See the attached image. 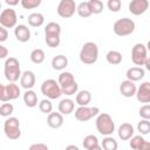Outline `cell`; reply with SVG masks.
<instances>
[{
    "label": "cell",
    "instance_id": "obj_1",
    "mask_svg": "<svg viewBox=\"0 0 150 150\" xmlns=\"http://www.w3.org/2000/svg\"><path fill=\"white\" fill-rule=\"evenodd\" d=\"M61 26L57 22H49L45 27V41L48 47L56 48L61 42Z\"/></svg>",
    "mask_w": 150,
    "mask_h": 150
},
{
    "label": "cell",
    "instance_id": "obj_2",
    "mask_svg": "<svg viewBox=\"0 0 150 150\" xmlns=\"http://www.w3.org/2000/svg\"><path fill=\"white\" fill-rule=\"evenodd\" d=\"M80 61L84 64H93L98 59V47L95 42H86L80 50Z\"/></svg>",
    "mask_w": 150,
    "mask_h": 150
},
{
    "label": "cell",
    "instance_id": "obj_3",
    "mask_svg": "<svg viewBox=\"0 0 150 150\" xmlns=\"http://www.w3.org/2000/svg\"><path fill=\"white\" fill-rule=\"evenodd\" d=\"M4 74H5V77L7 81L9 82H16L22 73H21V69H20V62L16 57H8L6 59L5 61V64H4Z\"/></svg>",
    "mask_w": 150,
    "mask_h": 150
},
{
    "label": "cell",
    "instance_id": "obj_4",
    "mask_svg": "<svg viewBox=\"0 0 150 150\" xmlns=\"http://www.w3.org/2000/svg\"><path fill=\"white\" fill-rule=\"evenodd\" d=\"M96 129L102 136H110L115 131V122L112 121L111 116L107 112H101L97 115L96 121Z\"/></svg>",
    "mask_w": 150,
    "mask_h": 150
},
{
    "label": "cell",
    "instance_id": "obj_5",
    "mask_svg": "<svg viewBox=\"0 0 150 150\" xmlns=\"http://www.w3.org/2000/svg\"><path fill=\"white\" fill-rule=\"evenodd\" d=\"M135 21L130 18H122L115 21L112 26V30L117 36H127L134 33L135 30Z\"/></svg>",
    "mask_w": 150,
    "mask_h": 150
},
{
    "label": "cell",
    "instance_id": "obj_6",
    "mask_svg": "<svg viewBox=\"0 0 150 150\" xmlns=\"http://www.w3.org/2000/svg\"><path fill=\"white\" fill-rule=\"evenodd\" d=\"M41 93L50 100H56L62 95V89L61 86L59 83V81L53 80V79H48L45 80L41 84Z\"/></svg>",
    "mask_w": 150,
    "mask_h": 150
},
{
    "label": "cell",
    "instance_id": "obj_7",
    "mask_svg": "<svg viewBox=\"0 0 150 150\" xmlns=\"http://www.w3.org/2000/svg\"><path fill=\"white\" fill-rule=\"evenodd\" d=\"M21 94L20 87L15 82H9L8 84H0V101L8 102L16 100Z\"/></svg>",
    "mask_w": 150,
    "mask_h": 150
},
{
    "label": "cell",
    "instance_id": "obj_8",
    "mask_svg": "<svg viewBox=\"0 0 150 150\" xmlns=\"http://www.w3.org/2000/svg\"><path fill=\"white\" fill-rule=\"evenodd\" d=\"M4 132L7 138L9 139H18L21 136V130H20V122L16 117H7L6 121L4 122Z\"/></svg>",
    "mask_w": 150,
    "mask_h": 150
},
{
    "label": "cell",
    "instance_id": "obj_9",
    "mask_svg": "<svg viewBox=\"0 0 150 150\" xmlns=\"http://www.w3.org/2000/svg\"><path fill=\"white\" fill-rule=\"evenodd\" d=\"M148 59V48L143 43H136L131 49V60L134 64L142 67L145 64Z\"/></svg>",
    "mask_w": 150,
    "mask_h": 150
},
{
    "label": "cell",
    "instance_id": "obj_10",
    "mask_svg": "<svg viewBox=\"0 0 150 150\" xmlns=\"http://www.w3.org/2000/svg\"><path fill=\"white\" fill-rule=\"evenodd\" d=\"M100 114V108L97 107H88V105H79L75 110V118L80 122H87L91 120L94 116Z\"/></svg>",
    "mask_w": 150,
    "mask_h": 150
},
{
    "label": "cell",
    "instance_id": "obj_11",
    "mask_svg": "<svg viewBox=\"0 0 150 150\" xmlns=\"http://www.w3.org/2000/svg\"><path fill=\"white\" fill-rule=\"evenodd\" d=\"M76 9H77V6L75 4V0H60L56 12L61 18L69 19L75 14Z\"/></svg>",
    "mask_w": 150,
    "mask_h": 150
},
{
    "label": "cell",
    "instance_id": "obj_12",
    "mask_svg": "<svg viewBox=\"0 0 150 150\" xmlns=\"http://www.w3.org/2000/svg\"><path fill=\"white\" fill-rule=\"evenodd\" d=\"M18 22V16L14 9L12 8H6L2 9L0 14V25L6 27V28H13L16 26Z\"/></svg>",
    "mask_w": 150,
    "mask_h": 150
},
{
    "label": "cell",
    "instance_id": "obj_13",
    "mask_svg": "<svg viewBox=\"0 0 150 150\" xmlns=\"http://www.w3.org/2000/svg\"><path fill=\"white\" fill-rule=\"evenodd\" d=\"M149 8V0H131L129 4V12L132 15H142Z\"/></svg>",
    "mask_w": 150,
    "mask_h": 150
},
{
    "label": "cell",
    "instance_id": "obj_14",
    "mask_svg": "<svg viewBox=\"0 0 150 150\" xmlns=\"http://www.w3.org/2000/svg\"><path fill=\"white\" fill-rule=\"evenodd\" d=\"M136 98L141 103H150V82H143L136 91Z\"/></svg>",
    "mask_w": 150,
    "mask_h": 150
},
{
    "label": "cell",
    "instance_id": "obj_15",
    "mask_svg": "<svg viewBox=\"0 0 150 150\" xmlns=\"http://www.w3.org/2000/svg\"><path fill=\"white\" fill-rule=\"evenodd\" d=\"M129 145L134 150H150V142L145 141L142 135H134L130 138Z\"/></svg>",
    "mask_w": 150,
    "mask_h": 150
},
{
    "label": "cell",
    "instance_id": "obj_16",
    "mask_svg": "<svg viewBox=\"0 0 150 150\" xmlns=\"http://www.w3.org/2000/svg\"><path fill=\"white\" fill-rule=\"evenodd\" d=\"M120 91L121 94L124 96V97H132L136 95V91H137V87L135 84L134 81H130V80H125V81H122L121 84H120Z\"/></svg>",
    "mask_w": 150,
    "mask_h": 150
},
{
    "label": "cell",
    "instance_id": "obj_17",
    "mask_svg": "<svg viewBox=\"0 0 150 150\" xmlns=\"http://www.w3.org/2000/svg\"><path fill=\"white\" fill-rule=\"evenodd\" d=\"M35 74L32 70H25L20 77V84L23 89H32L35 86Z\"/></svg>",
    "mask_w": 150,
    "mask_h": 150
},
{
    "label": "cell",
    "instance_id": "obj_18",
    "mask_svg": "<svg viewBox=\"0 0 150 150\" xmlns=\"http://www.w3.org/2000/svg\"><path fill=\"white\" fill-rule=\"evenodd\" d=\"M14 35L19 42H27L30 39V30L26 25H18L14 28Z\"/></svg>",
    "mask_w": 150,
    "mask_h": 150
},
{
    "label": "cell",
    "instance_id": "obj_19",
    "mask_svg": "<svg viewBox=\"0 0 150 150\" xmlns=\"http://www.w3.org/2000/svg\"><path fill=\"white\" fill-rule=\"evenodd\" d=\"M47 124L48 127L53 128V129H59L63 125V114H61L60 111L59 112H50L48 114V117H47Z\"/></svg>",
    "mask_w": 150,
    "mask_h": 150
},
{
    "label": "cell",
    "instance_id": "obj_20",
    "mask_svg": "<svg viewBox=\"0 0 150 150\" xmlns=\"http://www.w3.org/2000/svg\"><path fill=\"white\" fill-rule=\"evenodd\" d=\"M117 134H118V137L122 141H129L134 134H135V129L134 127L130 124V123H122L117 130Z\"/></svg>",
    "mask_w": 150,
    "mask_h": 150
},
{
    "label": "cell",
    "instance_id": "obj_21",
    "mask_svg": "<svg viewBox=\"0 0 150 150\" xmlns=\"http://www.w3.org/2000/svg\"><path fill=\"white\" fill-rule=\"evenodd\" d=\"M145 75V70L142 68V67H131L127 70V79L130 80V81H134V82H137L139 80H142Z\"/></svg>",
    "mask_w": 150,
    "mask_h": 150
},
{
    "label": "cell",
    "instance_id": "obj_22",
    "mask_svg": "<svg viewBox=\"0 0 150 150\" xmlns=\"http://www.w3.org/2000/svg\"><path fill=\"white\" fill-rule=\"evenodd\" d=\"M83 148L87 150H100L102 148V145H100L98 143V138L95 135H87L83 138Z\"/></svg>",
    "mask_w": 150,
    "mask_h": 150
},
{
    "label": "cell",
    "instance_id": "obj_23",
    "mask_svg": "<svg viewBox=\"0 0 150 150\" xmlns=\"http://www.w3.org/2000/svg\"><path fill=\"white\" fill-rule=\"evenodd\" d=\"M59 111L63 115H70L73 111H74V108H75V103L73 100L70 98H63L60 101L59 103Z\"/></svg>",
    "mask_w": 150,
    "mask_h": 150
},
{
    "label": "cell",
    "instance_id": "obj_24",
    "mask_svg": "<svg viewBox=\"0 0 150 150\" xmlns=\"http://www.w3.org/2000/svg\"><path fill=\"white\" fill-rule=\"evenodd\" d=\"M23 102L28 108H34L38 105V95L34 90L27 89L23 94Z\"/></svg>",
    "mask_w": 150,
    "mask_h": 150
},
{
    "label": "cell",
    "instance_id": "obj_25",
    "mask_svg": "<svg viewBox=\"0 0 150 150\" xmlns=\"http://www.w3.org/2000/svg\"><path fill=\"white\" fill-rule=\"evenodd\" d=\"M67 66H68V59L62 54L54 56L52 60V67L54 70H63Z\"/></svg>",
    "mask_w": 150,
    "mask_h": 150
},
{
    "label": "cell",
    "instance_id": "obj_26",
    "mask_svg": "<svg viewBox=\"0 0 150 150\" xmlns=\"http://www.w3.org/2000/svg\"><path fill=\"white\" fill-rule=\"evenodd\" d=\"M57 81H59L61 88H66V87L73 84L74 82H76L74 75H73L71 73H69V71H62V73L59 75Z\"/></svg>",
    "mask_w": 150,
    "mask_h": 150
},
{
    "label": "cell",
    "instance_id": "obj_27",
    "mask_svg": "<svg viewBox=\"0 0 150 150\" xmlns=\"http://www.w3.org/2000/svg\"><path fill=\"white\" fill-rule=\"evenodd\" d=\"M91 101V93L89 90H80L76 93V103L79 105H88Z\"/></svg>",
    "mask_w": 150,
    "mask_h": 150
},
{
    "label": "cell",
    "instance_id": "obj_28",
    "mask_svg": "<svg viewBox=\"0 0 150 150\" xmlns=\"http://www.w3.org/2000/svg\"><path fill=\"white\" fill-rule=\"evenodd\" d=\"M28 23L30 27H40L45 22V16L41 13H32L28 15Z\"/></svg>",
    "mask_w": 150,
    "mask_h": 150
},
{
    "label": "cell",
    "instance_id": "obj_29",
    "mask_svg": "<svg viewBox=\"0 0 150 150\" xmlns=\"http://www.w3.org/2000/svg\"><path fill=\"white\" fill-rule=\"evenodd\" d=\"M29 57H30V61H32L33 63H35V64H41V63L45 61L46 55H45V52H43L41 48H36V49H33V50H32Z\"/></svg>",
    "mask_w": 150,
    "mask_h": 150
},
{
    "label": "cell",
    "instance_id": "obj_30",
    "mask_svg": "<svg viewBox=\"0 0 150 150\" xmlns=\"http://www.w3.org/2000/svg\"><path fill=\"white\" fill-rule=\"evenodd\" d=\"M105 59H107L108 63L116 66V64H120L122 62V54L118 50H109L105 55Z\"/></svg>",
    "mask_w": 150,
    "mask_h": 150
},
{
    "label": "cell",
    "instance_id": "obj_31",
    "mask_svg": "<svg viewBox=\"0 0 150 150\" xmlns=\"http://www.w3.org/2000/svg\"><path fill=\"white\" fill-rule=\"evenodd\" d=\"M77 14L81 16V18H89L93 12H91V8L89 6V2L88 1H83V2H80L77 5V9H76Z\"/></svg>",
    "mask_w": 150,
    "mask_h": 150
},
{
    "label": "cell",
    "instance_id": "obj_32",
    "mask_svg": "<svg viewBox=\"0 0 150 150\" xmlns=\"http://www.w3.org/2000/svg\"><path fill=\"white\" fill-rule=\"evenodd\" d=\"M101 145H102V148L104 150H116L118 148V144H117L116 139L114 137H111V136H105L103 138Z\"/></svg>",
    "mask_w": 150,
    "mask_h": 150
},
{
    "label": "cell",
    "instance_id": "obj_33",
    "mask_svg": "<svg viewBox=\"0 0 150 150\" xmlns=\"http://www.w3.org/2000/svg\"><path fill=\"white\" fill-rule=\"evenodd\" d=\"M39 109L43 114H50L53 111V104L50 102V98H43L39 103Z\"/></svg>",
    "mask_w": 150,
    "mask_h": 150
},
{
    "label": "cell",
    "instance_id": "obj_34",
    "mask_svg": "<svg viewBox=\"0 0 150 150\" xmlns=\"http://www.w3.org/2000/svg\"><path fill=\"white\" fill-rule=\"evenodd\" d=\"M137 130L139 131L141 135H148L150 132V121L142 118L138 123H137Z\"/></svg>",
    "mask_w": 150,
    "mask_h": 150
},
{
    "label": "cell",
    "instance_id": "obj_35",
    "mask_svg": "<svg viewBox=\"0 0 150 150\" xmlns=\"http://www.w3.org/2000/svg\"><path fill=\"white\" fill-rule=\"evenodd\" d=\"M89 6L91 8V12L93 14H100L103 12V8H104V5L101 0H89Z\"/></svg>",
    "mask_w": 150,
    "mask_h": 150
},
{
    "label": "cell",
    "instance_id": "obj_36",
    "mask_svg": "<svg viewBox=\"0 0 150 150\" xmlns=\"http://www.w3.org/2000/svg\"><path fill=\"white\" fill-rule=\"evenodd\" d=\"M14 111V107L12 103H7V102H4L0 107V115L2 117H9Z\"/></svg>",
    "mask_w": 150,
    "mask_h": 150
},
{
    "label": "cell",
    "instance_id": "obj_37",
    "mask_svg": "<svg viewBox=\"0 0 150 150\" xmlns=\"http://www.w3.org/2000/svg\"><path fill=\"white\" fill-rule=\"evenodd\" d=\"M42 0H21V6L25 9H33L41 5Z\"/></svg>",
    "mask_w": 150,
    "mask_h": 150
},
{
    "label": "cell",
    "instance_id": "obj_38",
    "mask_svg": "<svg viewBox=\"0 0 150 150\" xmlns=\"http://www.w3.org/2000/svg\"><path fill=\"white\" fill-rule=\"evenodd\" d=\"M62 89V94L67 95V96H71V95H75L79 90V84L76 82H74L73 84L66 87V88H61Z\"/></svg>",
    "mask_w": 150,
    "mask_h": 150
},
{
    "label": "cell",
    "instance_id": "obj_39",
    "mask_svg": "<svg viewBox=\"0 0 150 150\" xmlns=\"http://www.w3.org/2000/svg\"><path fill=\"white\" fill-rule=\"evenodd\" d=\"M107 7H108V9L110 12H115L116 13V12H118L121 9L122 2H121V0H108Z\"/></svg>",
    "mask_w": 150,
    "mask_h": 150
},
{
    "label": "cell",
    "instance_id": "obj_40",
    "mask_svg": "<svg viewBox=\"0 0 150 150\" xmlns=\"http://www.w3.org/2000/svg\"><path fill=\"white\" fill-rule=\"evenodd\" d=\"M138 114L141 116V118H145V120H150V104H144L139 108Z\"/></svg>",
    "mask_w": 150,
    "mask_h": 150
},
{
    "label": "cell",
    "instance_id": "obj_41",
    "mask_svg": "<svg viewBox=\"0 0 150 150\" xmlns=\"http://www.w3.org/2000/svg\"><path fill=\"white\" fill-rule=\"evenodd\" d=\"M29 150H48V145L43 143H35L29 146Z\"/></svg>",
    "mask_w": 150,
    "mask_h": 150
},
{
    "label": "cell",
    "instance_id": "obj_42",
    "mask_svg": "<svg viewBox=\"0 0 150 150\" xmlns=\"http://www.w3.org/2000/svg\"><path fill=\"white\" fill-rule=\"evenodd\" d=\"M8 38V32H7V28L1 26L0 27V42H5Z\"/></svg>",
    "mask_w": 150,
    "mask_h": 150
},
{
    "label": "cell",
    "instance_id": "obj_43",
    "mask_svg": "<svg viewBox=\"0 0 150 150\" xmlns=\"http://www.w3.org/2000/svg\"><path fill=\"white\" fill-rule=\"evenodd\" d=\"M8 55V50L5 46H0V59H6V56Z\"/></svg>",
    "mask_w": 150,
    "mask_h": 150
},
{
    "label": "cell",
    "instance_id": "obj_44",
    "mask_svg": "<svg viewBox=\"0 0 150 150\" xmlns=\"http://www.w3.org/2000/svg\"><path fill=\"white\" fill-rule=\"evenodd\" d=\"M5 2L8 6H16L19 2H21V0H5Z\"/></svg>",
    "mask_w": 150,
    "mask_h": 150
},
{
    "label": "cell",
    "instance_id": "obj_45",
    "mask_svg": "<svg viewBox=\"0 0 150 150\" xmlns=\"http://www.w3.org/2000/svg\"><path fill=\"white\" fill-rule=\"evenodd\" d=\"M145 69L146 70H149L150 71V56H148V59H146V62H145Z\"/></svg>",
    "mask_w": 150,
    "mask_h": 150
},
{
    "label": "cell",
    "instance_id": "obj_46",
    "mask_svg": "<svg viewBox=\"0 0 150 150\" xmlns=\"http://www.w3.org/2000/svg\"><path fill=\"white\" fill-rule=\"evenodd\" d=\"M67 149H75V150H79V148H77L76 145H68Z\"/></svg>",
    "mask_w": 150,
    "mask_h": 150
},
{
    "label": "cell",
    "instance_id": "obj_47",
    "mask_svg": "<svg viewBox=\"0 0 150 150\" xmlns=\"http://www.w3.org/2000/svg\"><path fill=\"white\" fill-rule=\"evenodd\" d=\"M146 48H148V50L150 52V40L148 41V43H146Z\"/></svg>",
    "mask_w": 150,
    "mask_h": 150
},
{
    "label": "cell",
    "instance_id": "obj_48",
    "mask_svg": "<svg viewBox=\"0 0 150 150\" xmlns=\"http://www.w3.org/2000/svg\"><path fill=\"white\" fill-rule=\"evenodd\" d=\"M149 28H150V27H149Z\"/></svg>",
    "mask_w": 150,
    "mask_h": 150
}]
</instances>
